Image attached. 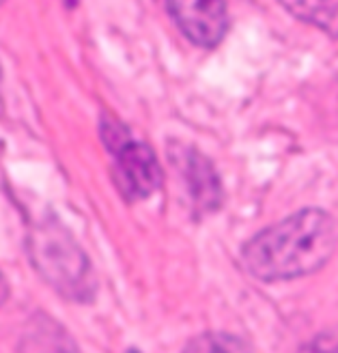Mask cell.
<instances>
[{"instance_id": "1", "label": "cell", "mask_w": 338, "mask_h": 353, "mask_svg": "<svg viewBox=\"0 0 338 353\" xmlns=\"http://www.w3.org/2000/svg\"><path fill=\"white\" fill-rule=\"evenodd\" d=\"M336 250V218L321 207H304L261 228L241 245L239 259L252 278L274 285L321 272Z\"/></svg>"}, {"instance_id": "2", "label": "cell", "mask_w": 338, "mask_h": 353, "mask_svg": "<svg viewBox=\"0 0 338 353\" xmlns=\"http://www.w3.org/2000/svg\"><path fill=\"white\" fill-rule=\"evenodd\" d=\"M28 256L34 272L65 302L88 304L97 293L93 263L54 214L39 216L28 231Z\"/></svg>"}, {"instance_id": "3", "label": "cell", "mask_w": 338, "mask_h": 353, "mask_svg": "<svg viewBox=\"0 0 338 353\" xmlns=\"http://www.w3.org/2000/svg\"><path fill=\"white\" fill-rule=\"evenodd\" d=\"M101 140L112 155V181L128 203H142L162 188V168L155 151L136 140L121 121L103 117L99 123Z\"/></svg>"}, {"instance_id": "4", "label": "cell", "mask_w": 338, "mask_h": 353, "mask_svg": "<svg viewBox=\"0 0 338 353\" xmlns=\"http://www.w3.org/2000/svg\"><path fill=\"white\" fill-rule=\"evenodd\" d=\"M168 157L186 185V194L197 216H213L224 203V188L211 160L197 147L183 143L168 145Z\"/></svg>"}, {"instance_id": "5", "label": "cell", "mask_w": 338, "mask_h": 353, "mask_svg": "<svg viewBox=\"0 0 338 353\" xmlns=\"http://www.w3.org/2000/svg\"><path fill=\"white\" fill-rule=\"evenodd\" d=\"M172 24L183 37L205 50L222 43L228 32L226 0H164Z\"/></svg>"}, {"instance_id": "6", "label": "cell", "mask_w": 338, "mask_h": 353, "mask_svg": "<svg viewBox=\"0 0 338 353\" xmlns=\"http://www.w3.org/2000/svg\"><path fill=\"white\" fill-rule=\"evenodd\" d=\"M295 20L338 39V0H278Z\"/></svg>"}, {"instance_id": "7", "label": "cell", "mask_w": 338, "mask_h": 353, "mask_svg": "<svg viewBox=\"0 0 338 353\" xmlns=\"http://www.w3.org/2000/svg\"><path fill=\"white\" fill-rule=\"evenodd\" d=\"M7 295H9V285H7V278L5 274L0 272V306L7 302Z\"/></svg>"}, {"instance_id": "8", "label": "cell", "mask_w": 338, "mask_h": 353, "mask_svg": "<svg viewBox=\"0 0 338 353\" xmlns=\"http://www.w3.org/2000/svg\"><path fill=\"white\" fill-rule=\"evenodd\" d=\"M63 3H65L67 7H76V5H78V0H63Z\"/></svg>"}, {"instance_id": "9", "label": "cell", "mask_w": 338, "mask_h": 353, "mask_svg": "<svg viewBox=\"0 0 338 353\" xmlns=\"http://www.w3.org/2000/svg\"><path fill=\"white\" fill-rule=\"evenodd\" d=\"M0 80H3V69H0Z\"/></svg>"}, {"instance_id": "10", "label": "cell", "mask_w": 338, "mask_h": 353, "mask_svg": "<svg viewBox=\"0 0 338 353\" xmlns=\"http://www.w3.org/2000/svg\"><path fill=\"white\" fill-rule=\"evenodd\" d=\"M3 3H5V0H0V7H3Z\"/></svg>"}]
</instances>
